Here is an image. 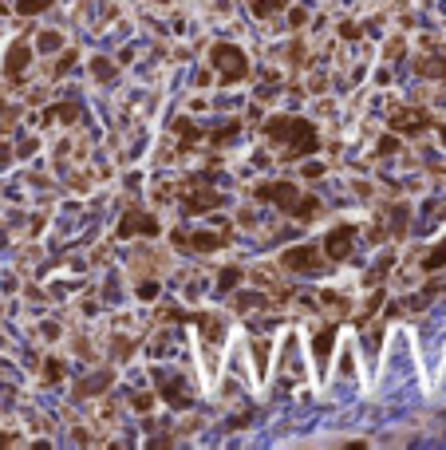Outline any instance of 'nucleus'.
Masks as SVG:
<instances>
[{"label":"nucleus","instance_id":"nucleus-1","mask_svg":"<svg viewBox=\"0 0 446 450\" xmlns=\"http://www.w3.org/2000/svg\"><path fill=\"white\" fill-rule=\"evenodd\" d=\"M214 63H217V72H221L225 83H237L245 75V56L237 48H230V44H217L214 48Z\"/></svg>","mask_w":446,"mask_h":450},{"label":"nucleus","instance_id":"nucleus-2","mask_svg":"<svg viewBox=\"0 0 446 450\" xmlns=\"http://www.w3.org/2000/svg\"><path fill=\"white\" fill-rule=\"evenodd\" d=\"M351 241H356V230H351V225H336V230L328 233L324 253L332 257V261H344V257H351Z\"/></svg>","mask_w":446,"mask_h":450},{"label":"nucleus","instance_id":"nucleus-3","mask_svg":"<svg viewBox=\"0 0 446 450\" xmlns=\"http://www.w3.org/2000/svg\"><path fill=\"white\" fill-rule=\"evenodd\" d=\"M316 265H320V249L316 245H301V249H289L285 253V268L304 273V268H316Z\"/></svg>","mask_w":446,"mask_h":450},{"label":"nucleus","instance_id":"nucleus-4","mask_svg":"<svg viewBox=\"0 0 446 450\" xmlns=\"http://www.w3.org/2000/svg\"><path fill=\"white\" fill-rule=\"evenodd\" d=\"M261 198H277L280 206L289 209L292 202H296V190H292L289 182H280V186H261Z\"/></svg>","mask_w":446,"mask_h":450},{"label":"nucleus","instance_id":"nucleus-5","mask_svg":"<svg viewBox=\"0 0 446 450\" xmlns=\"http://www.w3.org/2000/svg\"><path fill=\"white\" fill-rule=\"evenodd\" d=\"M28 56H32V51H28L24 44H16L13 56H8V63H4V72H8V75H20V72H24V63H28Z\"/></svg>","mask_w":446,"mask_h":450},{"label":"nucleus","instance_id":"nucleus-6","mask_svg":"<svg viewBox=\"0 0 446 450\" xmlns=\"http://www.w3.org/2000/svg\"><path fill=\"white\" fill-rule=\"evenodd\" d=\"M138 230H143V233H154L158 225H154V221H150V218H138V214H127V221H122V233H138Z\"/></svg>","mask_w":446,"mask_h":450},{"label":"nucleus","instance_id":"nucleus-7","mask_svg":"<svg viewBox=\"0 0 446 450\" xmlns=\"http://www.w3.org/2000/svg\"><path fill=\"white\" fill-rule=\"evenodd\" d=\"M186 245H190V249H217L221 241H217L214 233H193V237H190Z\"/></svg>","mask_w":446,"mask_h":450},{"label":"nucleus","instance_id":"nucleus-8","mask_svg":"<svg viewBox=\"0 0 446 450\" xmlns=\"http://www.w3.org/2000/svg\"><path fill=\"white\" fill-rule=\"evenodd\" d=\"M328 352H332V328H324V332H320V336H316V355L324 360Z\"/></svg>","mask_w":446,"mask_h":450},{"label":"nucleus","instance_id":"nucleus-9","mask_svg":"<svg viewBox=\"0 0 446 450\" xmlns=\"http://www.w3.org/2000/svg\"><path fill=\"white\" fill-rule=\"evenodd\" d=\"M280 4H285V0H261V4H257V16H269L273 8H280Z\"/></svg>","mask_w":446,"mask_h":450},{"label":"nucleus","instance_id":"nucleus-10","mask_svg":"<svg viewBox=\"0 0 446 450\" xmlns=\"http://www.w3.org/2000/svg\"><path fill=\"white\" fill-rule=\"evenodd\" d=\"M40 8H44V0H24L20 4V13H40Z\"/></svg>","mask_w":446,"mask_h":450},{"label":"nucleus","instance_id":"nucleus-11","mask_svg":"<svg viewBox=\"0 0 446 450\" xmlns=\"http://www.w3.org/2000/svg\"><path fill=\"white\" fill-rule=\"evenodd\" d=\"M233 284H237V273H233V268H230V273L221 277V289H233Z\"/></svg>","mask_w":446,"mask_h":450}]
</instances>
